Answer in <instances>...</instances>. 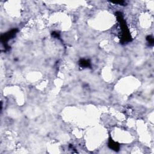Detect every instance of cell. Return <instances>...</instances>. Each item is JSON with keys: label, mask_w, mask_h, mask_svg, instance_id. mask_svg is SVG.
Instances as JSON below:
<instances>
[{"label": "cell", "mask_w": 154, "mask_h": 154, "mask_svg": "<svg viewBox=\"0 0 154 154\" xmlns=\"http://www.w3.org/2000/svg\"><path fill=\"white\" fill-rule=\"evenodd\" d=\"M146 40L148 42V43L150 44V45H153V38L152 37H151L150 36H148L146 37Z\"/></svg>", "instance_id": "5"}, {"label": "cell", "mask_w": 154, "mask_h": 154, "mask_svg": "<svg viewBox=\"0 0 154 154\" xmlns=\"http://www.w3.org/2000/svg\"><path fill=\"white\" fill-rule=\"evenodd\" d=\"M116 16H117V20L120 23V25L121 27V31H122V39L121 42L122 43H125L127 42L131 41V37L129 32L128 28L127 27L125 20L123 19V16L122 13L120 12H116Z\"/></svg>", "instance_id": "1"}, {"label": "cell", "mask_w": 154, "mask_h": 154, "mask_svg": "<svg viewBox=\"0 0 154 154\" xmlns=\"http://www.w3.org/2000/svg\"><path fill=\"white\" fill-rule=\"evenodd\" d=\"M108 146L110 147V148L115 150V151H118L119 150V144L117 143H116L115 141H113L111 139H109V141H108Z\"/></svg>", "instance_id": "3"}, {"label": "cell", "mask_w": 154, "mask_h": 154, "mask_svg": "<svg viewBox=\"0 0 154 154\" xmlns=\"http://www.w3.org/2000/svg\"><path fill=\"white\" fill-rule=\"evenodd\" d=\"M53 36H54V37H58L59 36V34L58 33H56L54 32V33H53Z\"/></svg>", "instance_id": "7"}, {"label": "cell", "mask_w": 154, "mask_h": 154, "mask_svg": "<svg viewBox=\"0 0 154 154\" xmlns=\"http://www.w3.org/2000/svg\"><path fill=\"white\" fill-rule=\"evenodd\" d=\"M79 64L81 67H87L90 66V62L89 60H86V59L80 60V61L79 62Z\"/></svg>", "instance_id": "4"}, {"label": "cell", "mask_w": 154, "mask_h": 154, "mask_svg": "<svg viewBox=\"0 0 154 154\" xmlns=\"http://www.w3.org/2000/svg\"><path fill=\"white\" fill-rule=\"evenodd\" d=\"M18 31V30L17 28H14L12 29V30L8 31L6 33H4L1 35V40L3 44L4 45V48L6 49H9V46L7 45V43L9 40L12 39L15 37L16 34L17 32Z\"/></svg>", "instance_id": "2"}, {"label": "cell", "mask_w": 154, "mask_h": 154, "mask_svg": "<svg viewBox=\"0 0 154 154\" xmlns=\"http://www.w3.org/2000/svg\"><path fill=\"white\" fill-rule=\"evenodd\" d=\"M113 3H114V4H120V5L122 6H125L124 4H126V2L124 1H115V2H112Z\"/></svg>", "instance_id": "6"}]
</instances>
